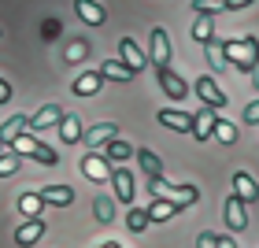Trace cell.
<instances>
[{"instance_id":"e575fe53","label":"cell","mask_w":259,"mask_h":248,"mask_svg":"<svg viewBox=\"0 0 259 248\" xmlns=\"http://www.w3.org/2000/svg\"><path fill=\"white\" fill-rule=\"evenodd\" d=\"M244 122H252V126H259V100H252L248 108H244Z\"/></svg>"},{"instance_id":"8992f818","label":"cell","mask_w":259,"mask_h":248,"mask_svg":"<svg viewBox=\"0 0 259 248\" xmlns=\"http://www.w3.org/2000/svg\"><path fill=\"white\" fill-rule=\"evenodd\" d=\"M233 196L241 200V204H252V200H259V185L248 171H233Z\"/></svg>"},{"instance_id":"f1b7e54d","label":"cell","mask_w":259,"mask_h":248,"mask_svg":"<svg viewBox=\"0 0 259 248\" xmlns=\"http://www.w3.org/2000/svg\"><path fill=\"white\" fill-rule=\"evenodd\" d=\"M211 137L222 141V145H233V141H237V126L226 122V119H215V130H211Z\"/></svg>"},{"instance_id":"ab89813d","label":"cell","mask_w":259,"mask_h":248,"mask_svg":"<svg viewBox=\"0 0 259 248\" xmlns=\"http://www.w3.org/2000/svg\"><path fill=\"white\" fill-rule=\"evenodd\" d=\"M252 86H255V89H259V63H255V67H252Z\"/></svg>"},{"instance_id":"8d00e7d4","label":"cell","mask_w":259,"mask_h":248,"mask_svg":"<svg viewBox=\"0 0 259 248\" xmlns=\"http://www.w3.org/2000/svg\"><path fill=\"white\" fill-rule=\"evenodd\" d=\"M8 100H11V86H8L4 78H0V104H8Z\"/></svg>"},{"instance_id":"ba28073f","label":"cell","mask_w":259,"mask_h":248,"mask_svg":"<svg viewBox=\"0 0 259 248\" xmlns=\"http://www.w3.org/2000/svg\"><path fill=\"white\" fill-rule=\"evenodd\" d=\"M81 174H85L89 182H111V167H108V159L104 156H81Z\"/></svg>"},{"instance_id":"7c38bea8","label":"cell","mask_w":259,"mask_h":248,"mask_svg":"<svg viewBox=\"0 0 259 248\" xmlns=\"http://www.w3.org/2000/svg\"><path fill=\"white\" fill-rule=\"evenodd\" d=\"M226 226H230L233 233H244V230H248V211H244V204H241L237 196L226 200Z\"/></svg>"},{"instance_id":"83f0119b","label":"cell","mask_w":259,"mask_h":248,"mask_svg":"<svg viewBox=\"0 0 259 248\" xmlns=\"http://www.w3.org/2000/svg\"><path fill=\"white\" fill-rule=\"evenodd\" d=\"M41 204H45V200H41L37 193H19V211H22V215H26V219H37Z\"/></svg>"},{"instance_id":"4dcf8cb0","label":"cell","mask_w":259,"mask_h":248,"mask_svg":"<svg viewBox=\"0 0 259 248\" xmlns=\"http://www.w3.org/2000/svg\"><path fill=\"white\" fill-rule=\"evenodd\" d=\"M193 11L196 15H219V11H230L226 0H193Z\"/></svg>"},{"instance_id":"52a82bcc","label":"cell","mask_w":259,"mask_h":248,"mask_svg":"<svg viewBox=\"0 0 259 248\" xmlns=\"http://www.w3.org/2000/svg\"><path fill=\"white\" fill-rule=\"evenodd\" d=\"M119 60H122V63H126V67L137 74V70H145L148 56L137 49V41H134V37H122V41H119Z\"/></svg>"},{"instance_id":"f546056e","label":"cell","mask_w":259,"mask_h":248,"mask_svg":"<svg viewBox=\"0 0 259 248\" xmlns=\"http://www.w3.org/2000/svg\"><path fill=\"white\" fill-rule=\"evenodd\" d=\"M126 226L134 230V233H145L152 222H148V211H141V208H130L126 211Z\"/></svg>"},{"instance_id":"cb8c5ba5","label":"cell","mask_w":259,"mask_h":248,"mask_svg":"<svg viewBox=\"0 0 259 248\" xmlns=\"http://www.w3.org/2000/svg\"><path fill=\"white\" fill-rule=\"evenodd\" d=\"M170 215H178V208L170 204V200H152V208H148V222H167Z\"/></svg>"},{"instance_id":"30bf717a","label":"cell","mask_w":259,"mask_h":248,"mask_svg":"<svg viewBox=\"0 0 259 248\" xmlns=\"http://www.w3.org/2000/svg\"><path fill=\"white\" fill-rule=\"evenodd\" d=\"M60 122H63V108L60 104H45L33 119H26V130H49V126H60Z\"/></svg>"},{"instance_id":"9a60e30c","label":"cell","mask_w":259,"mask_h":248,"mask_svg":"<svg viewBox=\"0 0 259 248\" xmlns=\"http://www.w3.org/2000/svg\"><path fill=\"white\" fill-rule=\"evenodd\" d=\"M41 233H45V222H41V219H26V222L15 230V241H19L22 248H30V244L41 241Z\"/></svg>"},{"instance_id":"60d3db41","label":"cell","mask_w":259,"mask_h":248,"mask_svg":"<svg viewBox=\"0 0 259 248\" xmlns=\"http://www.w3.org/2000/svg\"><path fill=\"white\" fill-rule=\"evenodd\" d=\"M0 156H4V145H0Z\"/></svg>"},{"instance_id":"484cf974","label":"cell","mask_w":259,"mask_h":248,"mask_svg":"<svg viewBox=\"0 0 259 248\" xmlns=\"http://www.w3.org/2000/svg\"><path fill=\"white\" fill-rule=\"evenodd\" d=\"M193 37H196L200 45H207L211 37H215V19H211V15H200V19L193 22Z\"/></svg>"},{"instance_id":"7402d4cb","label":"cell","mask_w":259,"mask_h":248,"mask_svg":"<svg viewBox=\"0 0 259 248\" xmlns=\"http://www.w3.org/2000/svg\"><path fill=\"white\" fill-rule=\"evenodd\" d=\"M93 215H97L100 226H111V222H115V204H111V196H97V200H93Z\"/></svg>"},{"instance_id":"8fae6325","label":"cell","mask_w":259,"mask_h":248,"mask_svg":"<svg viewBox=\"0 0 259 248\" xmlns=\"http://www.w3.org/2000/svg\"><path fill=\"white\" fill-rule=\"evenodd\" d=\"M215 119H219V111H215V108H200V111L193 115V130H189V134H193L196 141H207V137H211V130H215Z\"/></svg>"},{"instance_id":"6da1fadb","label":"cell","mask_w":259,"mask_h":248,"mask_svg":"<svg viewBox=\"0 0 259 248\" xmlns=\"http://www.w3.org/2000/svg\"><path fill=\"white\" fill-rule=\"evenodd\" d=\"M222 56H226V63H233L237 70L244 74H252V67L259 63V41L252 37H237V41H222Z\"/></svg>"},{"instance_id":"836d02e7","label":"cell","mask_w":259,"mask_h":248,"mask_svg":"<svg viewBox=\"0 0 259 248\" xmlns=\"http://www.w3.org/2000/svg\"><path fill=\"white\" fill-rule=\"evenodd\" d=\"M19 171V156H0V178H11Z\"/></svg>"},{"instance_id":"d590c367","label":"cell","mask_w":259,"mask_h":248,"mask_svg":"<svg viewBox=\"0 0 259 248\" xmlns=\"http://www.w3.org/2000/svg\"><path fill=\"white\" fill-rule=\"evenodd\" d=\"M196 248H215V233H200V237H196Z\"/></svg>"},{"instance_id":"44dd1931","label":"cell","mask_w":259,"mask_h":248,"mask_svg":"<svg viewBox=\"0 0 259 248\" xmlns=\"http://www.w3.org/2000/svg\"><path fill=\"white\" fill-rule=\"evenodd\" d=\"M60 141H63V145H78V141H81V122L74 119V115H63V122H60Z\"/></svg>"},{"instance_id":"5b68a950","label":"cell","mask_w":259,"mask_h":248,"mask_svg":"<svg viewBox=\"0 0 259 248\" xmlns=\"http://www.w3.org/2000/svg\"><path fill=\"white\" fill-rule=\"evenodd\" d=\"M152 63H156V70H167L170 67V37H167V30H163V26L152 30Z\"/></svg>"},{"instance_id":"4316f807","label":"cell","mask_w":259,"mask_h":248,"mask_svg":"<svg viewBox=\"0 0 259 248\" xmlns=\"http://www.w3.org/2000/svg\"><path fill=\"white\" fill-rule=\"evenodd\" d=\"M104 148H108V163H122V159H130V156H134V148H130L126 141H119V137H111Z\"/></svg>"},{"instance_id":"3957f363","label":"cell","mask_w":259,"mask_h":248,"mask_svg":"<svg viewBox=\"0 0 259 248\" xmlns=\"http://www.w3.org/2000/svg\"><path fill=\"white\" fill-rule=\"evenodd\" d=\"M11 152H15V156H26V159H37V163H49V167L56 163V152H52V148H45L37 137H30V134H26V130H22V134L11 141Z\"/></svg>"},{"instance_id":"1f68e13d","label":"cell","mask_w":259,"mask_h":248,"mask_svg":"<svg viewBox=\"0 0 259 248\" xmlns=\"http://www.w3.org/2000/svg\"><path fill=\"white\" fill-rule=\"evenodd\" d=\"M89 52H93L89 41H70V45H67V63H81Z\"/></svg>"},{"instance_id":"e0dca14e","label":"cell","mask_w":259,"mask_h":248,"mask_svg":"<svg viewBox=\"0 0 259 248\" xmlns=\"http://www.w3.org/2000/svg\"><path fill=\"white\" fill-rule=\"evenodd\" d=\"M74 8H78V15L85 19L89 26H104V22H108V15H104V8L97 0H74Z\"/></svg>"},{"instance_id":"9c48e42d","label":"cell","mask_w":259,"mask_h":248,"mask_svg":"<svg viewBox=\"0 0 259 248\" xmlns=\"http://www.w3.org/2000/svg\"><path fill=\"white\" fill-rule=\"evenodd\" d=\"M111 182H115V200L119 204H134V174H130L126 167H115L111 171Z\"/></svg>"},{"instance_id":"f35d334b","label":"cell","mask_w":259,"mask_h":248,"mask_svg":"<svg viewBox=\"0 0 259 248\" xmlns=\"http://www.w3.org/2000/svg\"><path fill=\"white\" fill-rule=\"evenodd\" d=\"M215 248H237V244H233V237H215Z\"/></svg>"},{"instance_id":"d4e9b609","label":"cell","mask_w":259,"mask_h":248,"mask_svg":"<svg viewBox=\"0 0 259 248\" xmlns=\"http://www.w3.org/2000/svg\"><path fill=\"white\" fill-rule=\"evenodd\" d=\"M22 130H26V115H15V119H8L4 126H0V145H11Z\"/></svg>"},{"instance_id":"74e56055","label":"cell","mask_w":259,"mask_h":248,"mask_svg":"<svg viewBox=\"0 0 259 248\" xmlns=\"http://www.w3.org/2000/svg\"><path fill=\"white\" fill-rule=\"evenodd\" d=\"M248 4H252V0H226L230 11H241V8H248Z\"/></svg>"},{"instance_id":"277c9868","label":"cell","mask_w":259,"mask_h":248,"mask_svg":"<svg viewBox=\"0 0 259 248\" xmlns=\"http://www.w3.org/2000/svg\"><path fill=\"white\" fill-rule=\"evenodd\" d=\"M196 97L204 100V108H226V93L219 89V81L211 78V74H204V78H196Z\"/></svg>"},{"instance_id":"2e32d148","label":"cell","mask_w":259,"mask_h":248,"mask_svg":"<svg viewBox=\"0 0 259 248\" xmlns=\"http://www.w3.org/2000/svg\"><path fill=\"white\" fill-rule=\"evenodd\" d=\"M100 86H104V78H100V70L93 74V70H85V74H78L74 78V97H93V93H100Z\"/></svg>"},{"instance_id":"d6986e66","label":"cell","mask_w":259,"mask_h":248,"mask_svg":"<svg viewBox=\"0 0 259 248\" xmlns=\"http://www.w3.org/2000/svg\"><path fill=\"white\" fill-rule=\"evenodd\" d=\"M45 204H60V208H67L70 200H74V193H70V185H49V189H41L37 193Z\"/></svg>"},{"instance_id":"ac0fdd59","label":"cell","mask_w":259,"mask_h":248,"mask_svg":"<svg viewBox=\"0 0 259 248\" xmlns=\"http://www.w3.org/2000/svg\"><path fill=\"white\" fill-rule=\"evenodd\" d=\"M81 137H85V145H108L111 137H119V130H115V122H100V126H89Z\"/></svg>"},{"instance_id":"7a4b0ae2","label":"cell","mask_w":259,"mask_h":248,"mask_svg":"<svg viewBox=\"0 0 259 248\" xmlns=\"http://www.w3.org/2000/svg\"><path fill=\"white\" fill-rule=\"evenodd\" d=\"M148 193L159 196V200H170L178 211H182V208H193L196 200H200L196 185H174V182H167V178H148Z\"/></svg>"},{"instance_id":"4fadbf2b","label":"cell","mask_w":259,"mask_h":248,"mask_svg":"<svg viewBox=\"0 0 259 248\" xmlns=\"http://www.w3.org/2000/svg\"><path fill=\"white\" fill-rule=\"evenodd\" d=\"M159 126L189 134V130H193V115H189V111H178V108H163V111H159Z\"/></svg>"},{"instance_id":"ffe728a7","label":"cell","mask_w":259,"mask_h":248,"mask_svg":"<svg viewBox=\"0 0 259 248\" xmlns=\"http://www.w3.org/2000/svg\"><path fill=\"white\" fill-rule=\"evenodd\" d=\"M100 78H111V81H130V78H134V70H130L122 60H108V63L100 67Z\"/></svg>"},{"instance_id":"d6a6232c","label":"cell","mask_w":259,"mask_h":248,"mask_svg":"<svg viewBox=\"0 0 259 248\" xmlns=\"http://www.w3.org/2000/svg\"><path fill=\"white\" fill-rule=\"evenodd\" d=\"M204 49H207V60H211V67H215V70H219V67H226V56H222V41L211 37Z\"/></svg>"},{"instance_id":"603a6c76","label":"cell","mask_w":259,"mask_h":248,"mask_svg":"<svg viewBox=\"0 0 259 248\" xmlns=\"http://www.w3.org/2000/svg\"><path fill=\"white\" fill-rule=\"evenodd\" d=\"M137 163L145 167V174H148V178H163V163H159V156H156V152L141 148V152H137Z\"/></svg>"},{"instance_id":"5bb4252c","label":"cell","mask_w":259,"mask_h":248,"mask_svg":"<svg viewBox=\"0 0 259 248\" xmlns=\"http://www.w3.org/2000/svg\"><path fill=\"white\" fill-rule=\"evenodd\" d=\"M159 86H163V93H167L170 100H185V97H189V86H185V81L174 74L170 67H167V70H159Z\"/></svg>"}]
</instances>
